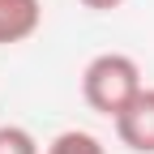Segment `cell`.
<instances>
[{
  "instance_id": "cell-4",
  "label": "cell",
  "mask_w": 154,
  "mask_h": 154,
  "mask_svg": "<svg viewBox=\"0 0 154 154\" xmlns=\"http://www.w3.org/2000/svg\"><path fill=\"white\" fill-rule=\"evenodd\" d=\"M43 154H107V146L94 137L90 128H64V133H56L47 141Z\"/></svg>"
},
{
  "instance_id": "cell-2",
  "label": "cell",
  "mask_w": 154,
  "mask_h": 154,
  "mask_svg": "<svg viewBox=\"0 0 154 154\" xmlns=\"http://www.w3.org/2000/svg\"><path fill=\"white\" fill-rule=\"evenodd\" d=\"M111 124H116L120 146H128L133 154H154V86H141V94Z\"/></svg>"
},
{
  "instance_id": "cell-3",
  "label": "cell",
  "mask_w": 154,
  "mask_h": 154,
  "mask_svg": "<svg viewBox=\"0 0 154 154\" xmlns=\"http://www.w3.org/2000/svg\"><path fill=\"white\" fill-rule=\"evenodd\" d=\"M43 26V0H0V47L26 43Z\"/></svg>"
},
{
  "instance_id": "cell-1",
  "label": "cell",
  "mask_w": 154,
  "mask_h": 154,
  "mask_svg": "<svg viewBox=\"0 0 154 154\" xmlns=\"http://www.w3.org/2000/svg\"><path fill=\"white\" fill-rule=\"evenodd\" d=\"M141 64L124 51H99L94 60L82 69V99L90 111L116 120L133 99L141 94Z\"/></svg>"
},
{
  "instance_id": "cell-5",
  "label": "cell",
  "mask_w": 154,
  "mask_h": 154,
  "mask_svg": "<svg viewBox=\"0 0 154 154\" xmlns=\"http://www.w3.org/2000/svg\"><path fill=\"white\" fill-rule=\"evenodd\" d=\"M0 154H38V141L22 124H0Z\"/></svg>"
},
{
  "instance_id": "cell-6",
  "label": "cell",
  "mask_w": 154,
  "mask_h": 154,
  "mask_svg": "<svg viewBox=\"0 0 154 154\" xmlns=\"http://www.w3.org/2000/svg\"><path fill=\"white\" fill-rule=\"evenodd\" d=\"M82 9H90V13H116V9H124V0H82Z\"/></svg>"
}]
</instances>
